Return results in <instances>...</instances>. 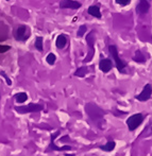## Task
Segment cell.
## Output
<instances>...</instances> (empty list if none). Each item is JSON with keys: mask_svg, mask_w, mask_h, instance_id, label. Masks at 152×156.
Masks as SVG:
<instances>
[{"mask_svg": "<svg viewBox=\"0 0 152 156\" xmlns=\"http://www.w3.org/2000/svg\"><path fill=\"white\" fill-rule=\"evenodd\" d=\"M66 43H67V39H66V37L64 36V35H59L58 37H56V47L59 48V49H63L64 47L66 46Z\"/></svg>", "mask_w": 152, "mask_h": 156, "instance_id": "cell-11", "label": "cell"}, {"mask_svg": "<svg viewBox=\"0 0 152 156\" xmlns=\"http://www.w3.org/2000/svg\"><path fill=\"white\" fill-rule=\"evenodd\" d=\"M15 99H16V101L18 103H24V102H26V101H27L28 96H27V94H26V93H19V94H17L16 96H15Z\"/></svg>", "mask_w": 152, "mask_h": 156, "instance_id": "cell-14", "label": "cell"}, {"mask_svg": "<svg viewBox=\"0 0 152 156\" xmlns=\"http://www.w3.org/2000/svg\"><path fill=\"white\" fill-rule=\"evenodd\" d=\"M56 55H54L53 53H49L47 55V58H46L47 63L50 64V65H53V64L56 63Z\"/></svg>", "mask_w": 152, "mask_h": 156, "instance_id": "cell-19", "label": "cell"}, {"mask_svg": "<svg viewBox=\"0 0 152 156\" xmlns=\"http://www.w3.org/2000/svg\"><path fill=\"white\" fill-rule=\"evenodd\" d=\"M131 0H116V3L121 4V5H127L128 3H130Z\"/></svg>", "mask_w": 152, "mask_h": 156, "instance_id": "cell-22", "label": "cell"}, {"mask_svg": "<svg viewBox=\"0 0 152 156\" xmlns=\"http://www.w3.org/2000/svg\"><path fill=\"white\" fill-rule=\"evenodd\" d=\"M85 112H86L87 115H89L94 121H98V120L102 119L103 116H104V112L99 106H97L96 104H92V103H87V104L85 105Z\"/></svg>", "mask_w": 152, "mask_h": 156, "instance_id": "cell-1", "label": "cell"}, {"mask_svg": "<svg viewBox=\"0 0 152 156\" xmlns=\"http://www.w3.org/2000/svg\"><path fill=\"white\" fill-rule=\"evenodd\" d=\"M60 6L62 9H79L81 6V3L74 0H61Z\"/></svg>", "mask_w": 152, "mask_h": 156, "instance_id": "cell-8", "label": "cell"}, {"mask_svg": "<svg viewBox=\"0 0 152 156\" xmlns=\"http://www.w3.org/2000/svg\"><path fill=\"white\" fill-rule=\"evenodd\" d=\"M150 9V4L147 0H140L139 3L136 6V11H137L139 14H146L147 12Z\"/></svg>", "mask_w": 152, "mask_h": 156, "instance_id": "cell-9", "label": "cell"}, {"mask_svg": "<svg viewBox=\"0 0 152 156\" xmlns=\"http://www.w3.org/2000/svg\"><path fill=\"white\" fill-rule=\"evenodd\" d=\"M134 61L137 63H144L145 61H146V58H145L144 54L140 51H136L135 56H134Z\"/></svg>", "mask_w": 152, "mask_h": 156, "instance_id": "cell-15", "label": "cell"}, {"mask_svg": "<svg viewBox=\"0 0 152 156\" xmlns=\"http://www.w3.org/2000/svg\"><path fill=\"white\" fill-rule=\"evenodd\" d=\"M99 68H100L101 71L103 72H109L112 69V62L109 58H104V60H101L99 63Z\"/></svg>", "mask_w": 152, "mask_h": 156, "instance_id": "cell-10", "label": "cell"}, {"mask_svg": "<svg viewBox=\"0 0 152 156\" xmlns=\"http://www.w3.org/2000/svg\"><path fill=\"white\" fill-rule=\"evenodd\" d=\"M30 34L28 33V29L26 26H19L14 33V37L17 41H27Z\"/></svg>", "mask_w": 152, "mask_h": 156, "instance_id": "cell-5", "label": "cell"}, {"mask_svg": "<svg viewBox=\"0 0 152 156\" xmlns=\"http://www.w3.org/2000/svg\"><path fill=\"white\" fill-rule=\"evenodd\" d=\"M44 108L43 105L35 104V103H30L26 106H17L15 107V111L19 114H27V113H35V112H41Z\"/></svg>", "mask_w": 152, "mask_h": 156, "instance_id": "cell-3", "label": "cell"}, {"mask_svg": "<svg viewBox=\"0 0 152 156\" xmlns=\"http://www.w3.org/2000/svg\"><path fill=\"white\" fill-rule=\"evenodd\" d=\"M143 121H144V116H143L142 114H134L131 117L128 118L127 125L130 131H134V129H136L142 124Z\"/></svg>", "mask_w": 152, "mask_h": 156, "instance_id": "cell-2", "label": "cell"}, {"mask_svg": "<svg viewBox=\"0 0 152 156\" xmlns=\"http://www.w3.org/2000/svg\"><path fill=\"white\" fill-rule=\"evenodd\" d=\"M86 41L89 46V54L86 58L84 60V62H89L92 58V54H94V43H95V33L89 32V34L86 35Z\"/></svg>", "mask_w": 152, "mask_h": 156, "instance_id": "cell-6", "label": "cell"}, {"mask_svg": "<svg viewBox=\"0 0 152 156\" xmlns=\"http://www.w3.org/2000/svg\"><path fill=\"white\" fill-rule=\"evenodd\" d=\"M87 72V68L86 67H80L77 69V71L74 72V76H80V78H83V76L86 74Z\"/></svg>", "mask_w": 152, "mask_h": 156, "instance_id": "cell-17", "label": "cell"}, {"mask_svg": "<svg viewBox=\"0 0 152 156\" xmlns=\"http://www.w3.org/2000/svg\"><path fill=\"white\" fill-rule=\"evenodd\" d=\"M10 50V46H2L0 45V53H4V52Z\"/></svg>", "mask_w": 152, "mask_h": 156, "instance_id": "cell-21", "label": "cell"}, {"mask_svg": "<svg viewBox=\"0 0 152 156\" xmlns=\"http://www.w3.org/2000/svg\"><path fill=\"white\" fill-rule=\"evenodd\" d=\"M151 94H152V86L150 84H147L146 86L144 87L142 93L136 97V99H137L138 101H143V102H144V101H147L150 99Z\"/></svg>", "mask_w": 152, "mask_h": 156, "instance_id": "cell-7", "label": "cell"}, {"mask_svg": "<svg viewBox=\"0 0 152 156\" xmlns=\"http://www.w3.org/2000/svg\"><path fill=\"white\" fill-rule=\"evenodd\" d=\"M109 50H110V53L112 54L113 58L115 60V63H116V66H117V69L119 70L120 72H123V69L125 67V63L123 61L120 60V58L118 56V51H117V48L115 46H110L109 47Z\"/></svg>", "mask_w": 152, "mask_h": 156, "instance_id": "cell-4", "label": "cell"}, {"mask_svg": "<svg viewBox=\"0 0 152 156\" xmlns=\"http://www.w3.org/2000/svg\"><path fill=\"white\" fill-rule=\"evenodd\" d=\"M0 99H1V96H0Z\"/></svg>", "mask_w": 152, "mask_h": 156, "instance_id": "cell-24", "label": "cell"}, {"mask_svg": "<svg viewBox=\"0 0 152 156\" xmlns=\"http://www.w3.org/2000/svg\"><path fill=\"white\" fill-rule=\"evenodd\" d=\"M0 73H1V74H2V76H3V78H4V79H5V80H6V83H8V85H11V84H12V81H11V80H10V79H9V78H8V76H6V74H5V73H4V72H3V71H1V72H0Z\"/></svg>", "mask_w": 152, "mask_h": 156, "instance_id": "cell-23", "label": "cell"}, {"mask_svg": "<svg viewBox=\"0 0 152 156\" xmlns=\"http://www.w3.org/2000/svg\"><path fill=\"white\" fill-rule=\"evenodd\" d=\"M50 147H51L53 150H56V151H68V150H70V147L69 146H64V147H62V148H59V147H56V144H54V139L52 138V141H51V144H50Z\"/></svg>", "mask_w": 152, "mask_h": 156, "instance_id": "cell-16", "label": "cell"}, {"mask_svg": "<svg viewBox=\"0 0 152 156\" xmlns=\"http://www.w3.org/2000/svg\"><path fill=\"white\" fill-rule=\"evenodd\" d=\"M89 14H91L92 16H95L97 18H101V13L100 10H99L98 6L96 5H92L89 8Z\"/></svg>", "mask_w": 152, "mask_h": 156, "instance_id": "cell-12", "label": "cell"}, {"mask_svg": "<svg viewBox=\"0 0 152 156\" xmlns=\"http://www.w3.org/2000/svg\"><path fill=\"white\" fill-rule=\"evenodd\" d=\"M86 30H87V28H86V26H80V28H79V30H78V33H77V35H78L79 37H82L83 35L85 34V32H86Z\"/></svg>", "mask_w": 152, "mask_h": 156, "instance_id": "cell-20", "label": "cell"}, {"mask_svg": "<svg viewBox=\"0 0 152 156\" xmlns=\"http://www.w3.org/2000/svg\"><path fill=\"white\" fill-rule=\"evenodd\" d=\"M35 48L38 51H43V38L42 37H37L35 41Z\"/></svg>", "mask_w": 152, "mask_h": 156, "instance_id": "cell-18", "label": "cell"}, {"mask_svg": "<svg viewBox=\"0 0 152 156\" xmlns=\"http://www.w3.org/2000/svg\"><path fill=\"white\" fill-rule=\"evenodd\" d=\"M115 147H116V144H115V141H109L107 144H104V146H102V147H100V149L102 151H105V152H112V151L115 149Z\"/></svg>", "mask_w": 152, "mask_h": 156, "instance_id": "cell-13", "label": "cell"}]
</instances>
